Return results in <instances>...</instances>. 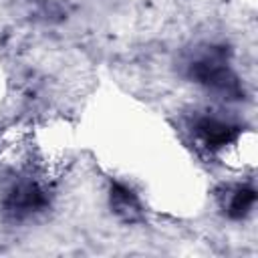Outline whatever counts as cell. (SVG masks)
I'll return each instance as SVG.
<instances>
[{"label":"cell","instance_id":"cell-1","mask_svg":"<svg viewBox=\"0 0 258 258\" xmlns=\"http://www.w3.org/2000/svg\"><path fill=\"white\" fill-rule=\"evenodd\" d=\"M191 75L200 81V83H206L214 89H224V91H230L236 87V79L230 75V71L226 69V64L218 62L216 58H204L200 62L194 64L191 69Z\"/></svg>","mask_w":258,"mask_h":258},{"label":"cell","instance_id":"cell-2","mask_svg":"<svg viewBox=\"0 0 258 258\" xmlns=\"http://www.w3.org/2000/svg\"><path fill=\"white\" fill-rule=\"evenodd\" d=\"M198 133L204 137L208 147H220L226 145L228 141H232V137L236 135V127L222 123L218 119H202L198 123Z\"/></svg>","mask_w":258,"mask_h":258},{"label":"cell","instance_id":"cell-3","mask_svg":"<svg viewBox=\"0 0 258 258\" xmlns=\"http://www.w3.org/2000/svg\"><path fill=\"white\" fill-rule=\"evenodd\" d=\"M42 204H44L42 194H40L34 185H30V183L16 187V189L10 194V198H8V210L14 212V214L36 210V208H40Z\"/></svg>","mask_w":258,"mask_h":258},{"label":"cell","instance_id":"cell-4","mask_svg":"<svg viewBox=\"0 0 258 258\" xmlns=\"http://www.w3.org/2000/svg\"><path fill=\"white\" fill-rule=\"evenodd\" d=\"M254 200H256V194L252 187H240L236 189L232 202H230V216L232 218H242L248 214V210L254 206Z\"/></svg>","mask_w":258,"mask_h":258}]
</instances>
